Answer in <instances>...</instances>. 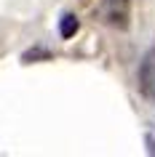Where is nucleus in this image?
<instances>
[{"label": "nucleus", "mask_w": 155, "mask_h": 157, "mask_svg": "<svg viewBox=\"0 0 155 157\" xmlns=\"http://www.w3.org/2000/svg\"><path fill=\"white\" fill-rule=\"evenodd\" d=\"M75 32H78V19H75L72 13L62 16V21H59V35H62V37H72Z\"/></svg>", "instance_id": "7ed1b4c3"}, {"label": "nucleus", "mask_w": 155, "mask_h": 157, "mask_svg": "<svg viewBox=\"0 0 155 157\" xmlns=\"http://www.w3.org/2000/svg\"><path fill=\"white\" fill-rule=\"evenodd\" d=\"M139 91L150 101H155V48L139 64Z\"/></svg>", "instance_id": "f03ea898"}, {"label": "nucleus", "mask_w": 155, "mask_h": 157, "mask_svg": "<svg viewBox=\"0 0 155 157\" xmlns=\"http://www.w3.org/2000/svg\"><path fill=\"white\" fill-rule=\"evenodd\" d=\"M128 13H131V3L128 0H104L99 6V16L102 21H107L110 27H128Z\"/></svg>", "instance_id": "f257e3e1"}]
</instances>
